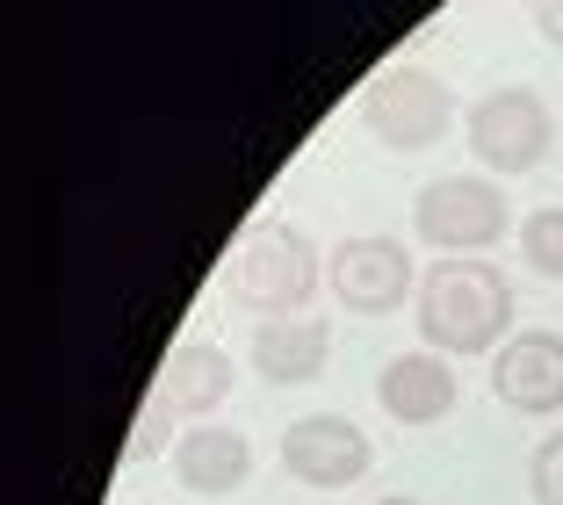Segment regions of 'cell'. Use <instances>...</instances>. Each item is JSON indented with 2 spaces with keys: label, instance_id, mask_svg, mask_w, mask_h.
<instances>
[{
  "label": "cell",
  "instance_id": "e0dca14e",
  "mask_svg": "<svg viewBox=\"0 0 563 505\" xmlns=\"http://www.w3.org/2000/svg\"><path fill=\"white\" fill-rule=\"evenodd\" d=\"M376 505H419V498H376Z\"/></svg>",
  "mask_w": 563,
  "mask_h": 505
},
{
  "label": "cell",
  "instance_id": "2e32d148",
  "mask_svg": "<svg viewBox=\"0 0 563 505\" xmlns=\"http://www.w3.org/2000/svg\"><path fill=\"white\" fill-rule=\"evenodd\" d=\"M534 30H542L549 44H563V0H549V8H534Z\"/></svg>",
  "mask_w": 563,
  "mask_h": 505
},
{
  "label": "cell",
  "instance_id": "ba28073f",
  "mask_svg": "<svg viewBox=\"0 0 563 505\" xmlns=\"http://www.w3.org/2000/svg\"><path fill=\"white\" fill-rule=\"evenodd\" d=\"M492 391L506 411L520 419H549L563 411V332H514V340L492 354Z\"/></svg>",
  "mask_w": 563,
  "mask_h": 505
},
{
  "label": "cell",
  "instance_id": "8992f818",
  "mask_svg": "<svg viewBox=\"0 0 563 505\" xmlns=\"http://www.w3.org/2000/svg\"><path fill=\"white\" fill-rule=\"evenodd\" d=\"M325 289L354 310V318H390L398 304L419 296V275H412V253L398 239H340L325 261Z\"/></svg>",
  "mask_w": 563,
  "mask_h": 505
},
{
  "label": "cell",
  "instance_id": "52a82bcc",
  "mask_svg": "<svg viewBox=\"0 0 563 505\" xmlns=\"http://www.w3.org/2000/svg\"><path fill=\"white\" fill-rule=\"evenodd\" d=\"M282 470L297 476V484L311 491H347L368 476V462H376V448H368V433L354 419H340V411H311V419H289L282 426Z\"/></svg>",
  "mask_w": 563,
  "mask_h": 505
},
{
  "label": "cell",
  "instance_id": "30bf717a",
  "mask_svg": "<svg viewBox=\"0 0 563 505\" xmlns=\"http://www.w3.org/2000/svg\"><path fill=\"white\" fill-rule=\"evenodd\" d=\"M332 361V332L325 318H261L253 326V369H261V383H275V391H297V383H318Z\"/></svg>",
  "mask_w": 563,
  "mask_h": 505
},
{
  "label": "cell",
  "instance_id": "7c38bea8",
  "mask_svg": "<svg viewBox=\"0 0 563 505\" xmlns=\"http://www.w3.org/2000/svg\"><path fill=\"white\" fill-rule=\"evenodd\" d=\"M152 397L174 411H217L224 397H232V354L210 340H181L174 354L159 361V383H152Z\"/></svg>",
  "mask_w": 563,
  "mask_h": 505
},
{
  "label": "cell",
  "instance_id": "9a60e30c",
  "mask_svg": "<svg viewBox=\"0 0 563 505\" xmlns=\"http://www.w3.org/2000/svg\"><path fill=\"white\" fill-rule=\"evenodd\" d=\"M131 455H174V405L145 397V411L131 426Z\"/></svg>",
  "mask_w": 563,
  "mask_h": 505
},
{
  "label": "cell",
  "instance_id": "5b68a950",
  "mask_svg": "<svg viewBox=\"0 0 563 505\" xmlns=\"http://www.w3.org/2000/svg\"><path fill=\"white\" fill-rule=\"evenodd\" d=\"M362 116H368V131H376V145L427 152L455 131V95H448V80H433L427 66H390L362 95Z\"/></svg>",
  "mask_w": 563,
  "mask_h": 505
},
{
  "label": "cell",
  "instance_id": "9c48e42d",
  "mask_svg": "<svg viewBox=\"0 0 563 505\" xmlns=\"http://www.w3.org/2000/svg\"><path fill=\"white\" fill-rule=\"evenodd\" d=\"M455 397H463V383H455V361L441 354H390L376 375V405L398 426H441Z\"/></svg>",
  "mask_w": 563,
  "mask_h": 505
},
{
  "label": "cell",
  "instance_id": "6da1fadb",
  "mask_svg": "<svg viewBox=\"0 0 563 505\" xmlns=\"http://www.w3.org/2000/svg\"><path fill=\"white\" fill-rule=\"evenodd\" d=\"M412 318H419V347L441 354V361L498 354V347L514 340V289L484 261H433L419 275Z\"/></svg>",
  "mask_w": 563,
  "mask_h": 505
},
{
  "label": "cell",
  "instance_id": "8fae6325",
  "mask_svg": "<svg viewBox=\"0 0 563 505\" xmlns=\"http://www.w3.org/2000/svg\"><path fill=\"white\" fill-rule=\"evenodd\" d=\"M253 470V440L232 433V426H188L181 440H174V476H181V491H196V498H232L239 484H246Z\"/></svg>",
  "mask_w": 563,
  "mask_h": 505
},
{
  "label": "cell",
  "instance_id": "4fadbf2b",
  "mask_svg": "<svg viewBox=\"0 0 563 505\" xmlns=\"http://www.w3.org/2000/svg\"><path fill=\"white\" fill-rule=\"evenodd\" d=\"M520 261H528L534 275L563 282V210H534L528 224H520Z\"/></svg>",
  "mask_w": 563,
  "mask_h": 505
},
{
  "label": "cell",
  "instance_id": "5bb4252c",
  "mask_svg": "<svg viewBox=\"0 0 563 505\" xmlns=\"http://www.w3.org/2000/svg\"><path fill=\"white\" fill-rule=\"evenodd\" d=\"M528 498L534 505H563V433H549L528 462Z\"/></svg>",
  "mask_w": 563,
  "mask_h": 505
},
{
  "label": "cell",
  "instance_id": "7a4b0ae2",
  "mask_svg": "<svg viewBox=\"0 0 563 505\" xmlns=\"http://www.w3.org/2000/svg\"><path fill=\"white\" fill-rule=\"evenodd\" d=\"M224 289L232 304H246L253 318H303V304L318 296V245L303 239L289 217H261L224 261Z\"/></svg>",
  "mask_w": 563,
  "mask_h": 505
},
{
  "label": "cell",
  "instance_id": "277c9868",
  "mask_svg": "<svg viewBox=\"0 0 563 505\" xmlns=\"http://www.w3.org/2000/svg\"><path fill=\"white\" fill-rule=\"evenodd\" d=\"M463 138H470V152H477V166L492 180H514V174H534V166L549 160L556 116H549V101L534 95V87H498V95H484L477 109L463 116Z\"/></svg>",
  "mask_w": 563,
  "mask_h": 505
},
{
  "label": "cell",
  "instance_id": "3957f363",
  "mask_svg": "<svg viewBox=\"0 0 563 505\" xmlns=\"http://www.w3.org/2000/svg\"><path fill=\"white\" fill-rule=\"evenodd\" d=\"M506 231H514V202L484 174H448L412 196V239L441 245L448 261H477L484 245L506 239Z\"/></svg>",
  "mask_w": 563,
  "mask_h": 505
}]
</instances>
